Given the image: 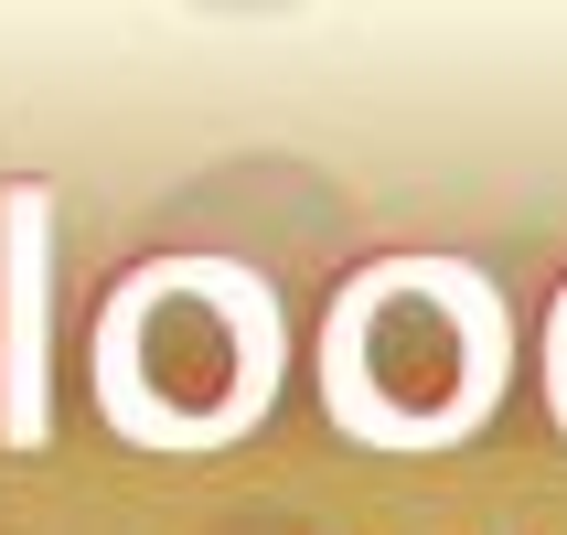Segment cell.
I'll return each mask as SVG.
<instances>
[{
	"instance_id": "6da1fadb",
	"label": "cell",
	"mask_w": 567,
	"mask_h": 535,
	"mask_svg": "<svg viewBox=\"0 0 567 535\" xmlns=\"http://www.w3.org/2000/svg\"><path fill=\"white\" fill-rule=\"evenodd\" d=\"M86 364L128 450H225L289 385V300L247 257L161 247L96 300Z\"/></svg>"
},
{
	"instance_id": "7a4b0ae2",
	"label": "cell",
	"mask_w": 567,
	"mask_h": 535,
	"mask_svg": "<svg viewBox=\"0 0 567 535\" xmlns=\"http://www.w3.org/2000/svg\"><path fill=\"white\" fill-rule=\"evenodd\" d=\"M514 375V311L472 257H364L311 343L321 418L364 450H461Z\"/></svg>"
},
{
	"instance_id": "3957f363",
	"label": "cell",
	"mask_w": 567,
	"mask_h": 535,
	"mask_svg": "<svg viewBox=\"0 0 567 535\" xmlns=\"http://www.w3.org/2000/svg\"><path fill=\"white\" fill-rule=\"evenodd\" d=\"M546 397H557V429H567V289H557V311H546Z\"/></svg>"
}]
</instances>
